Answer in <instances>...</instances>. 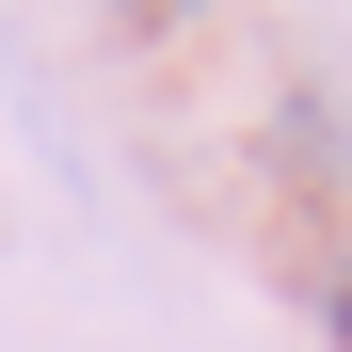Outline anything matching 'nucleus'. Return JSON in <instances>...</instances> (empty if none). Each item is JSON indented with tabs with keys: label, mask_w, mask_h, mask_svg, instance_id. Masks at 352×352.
I'll use <instances>...</instances> for the list:
<instances>
[{
	"label": "nucleus",
	"mask_w": 352,
	"mask_h": 352,
	"mask_svg": "<svg viewBox=\"0 0 352 352\" xmlns=\"http://www.w3.org/2000/svg\"><path fill=\"white\" fill-rule=\"evenodd\" d=\"M112 16H144V32H160V16H208V0H112Z\"/></svg>",
	"instance_id": "f257e3e1"
}]
</instances>
